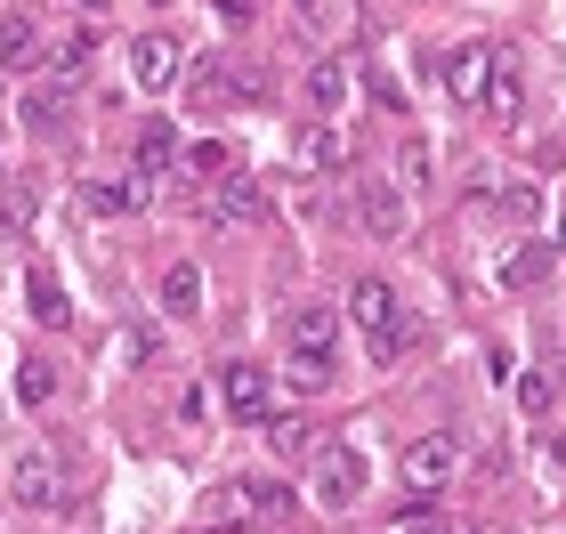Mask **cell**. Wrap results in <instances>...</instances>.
<instances>
[{
	"mask_svg": "<svg viewBox=\"0 0 566 534\" xmlns=\"http://www.w3.org/2000/svg\"><path fill=\"white\" fill-rule=\"evenodd\" d=\"M283 341H292L283 380H292V389H324V380H332V348H340V316H332V308H300Z\"/></svg>",
	"mask_w": 566,
	"mask_h": 534,
	"instance_id": "cell-1",
	"label": "cell"
},
{
	"mask_svg": "<svg viewBox=\"0 0 566 534\" xmlns=\"http://www.w3.org/2000/svg\"><path fill=\"white\" fill-rule=\"evenodd\" d=\"M348 316L365 324V341H373L380 365H397V356H405V308H397V292L380 284V275H356V284H348Z\"/></svg>",
	"mask_w": 566,
	"mask_h": 534,
	"instance_id": "cell-2",
	"label": "cell"
},
{
	"mask_svg": "<svg viewBox=\"0 0 566 534\" xmlns=\"http://www.w3.org/2000/svg\"><path fill=\"white\" fill-rule=\"evenodd\" d=\"M219 405L235 421H268L275 413V373L251 365V356H235V365H219Z\"/></svg>",
	"mask_w": 566,
	"mask_h": 534,
	"instance_id": "cell-3",
	"label": "cell"
},
{
	"mask_svg": "<svg viewBox=\"0 0 566 534\" xmlns=\"http://www.w3.org/2000/svg\"><path fill=\"white\" fill-rule=\"evenodd\" d=\"M9 494H17V511H65V470H57V453H17V470H9Z\"/></svg>",
	"mask_w": 566,
	"mask_h": 534,
	"instance_id": "cell-4",
	"label": "cell"
},
{
	"mask_svg": "<svg viewBox=\"0 0 566 534\" xmlns=\"http://www.w3.org/2000/svg\"><path fill=\"white\" fill-rule=\"evenodd\" d=\"M478 114H485V122H518V114H526V65H518V49H510V41H494V65H485Z\"/></svg>",
	"mask_w": 566,
	"mask_h": 534,
	"instance_id": "cell-5",
	"label": "cell"
},
{
	"mask_svg": "<svg viewBox=\"0 0 566 534\" xmlns=\"http://www.w3.org/2000/svg\"><path fill=\"white\" fill-rule=\"evenodd\" d=\"M453 478H461V446L446 438V429L405 446V494H437V486H453Z\"/></svg>",
	"mask_w": 566,
	"mask_h": 534,
	"instance_id": "cell-6",
	"label": "cell"
},
{
	"mask_svg": "<svg viewBox=\"0 0 566 534\" xmlns=\"http://www.w3.org/2000/svg\"><path fill=\"white\" fill-rule=\"evenodd\" d=\"M365 494V453L356 446H316V502L324 511H348Z\"/></svg>",
	"mask_w": 566,
	"mask_h": 534,
	"instance_id": "cell-7",
	"label": "cell"
},
{
	"mask_svg": "<svg viewBox=\"0 0 566 534\" xmlns=\"http://www.w3.org/2000/svg\"><path fill=\"white\" fill-rule=\"evenodd\" d=\"M356 219H365L380 243L405 235V187H397V178H365V187H356Z\"/></svg>",
	"mask_w": 566,
	"mask_h": 534,
	"instance_id": "cell-8",
	"label": "cell"
},
{
	"mask_svg": "<svg viewBox=\"0 0 566 534\" xmlns=\"http://www.w3.org/2000/svg\"><path fill=\"white\" fill-rule=\"evenodd\" d=\"M551 268H558V243H551V235L510 243V260H502V292H534V284H551Z\"/></svg>",
	"mask_w": 566,
	"mask_h": 534,
	"instance_id": "cell-9",
	"label": "cell"
},
{
	"mask_svg": "<svg viewBox=\"0 0 566 534\" xmlns=\"http://www.w3.org/2000/svg\"><path fill=\"white\" fill-rule=\"evenodd\" d=\"M130 82L138 90H170L178 82V41L170 33H138L130 41Z\"/></svg>",
	"mask_w": 566,
	"mask_h": 534,
	"instance_id": "cell-10",
	"label": "cell"
},
{
	"mask_svg": "<svg viewBox=\"0 0 566 534\" xmlns=\"http://www.w3.org/2000/svg\"><path fill=\"white\" fill-rule=\"evenodd\" d=\"M24 122H33L41 138H65V122H73V82H33V90H24Z\"/></svg>",
	"mask_w": 566,
	"mask_h": 534,
	"instance_id": "cell-11",
	"label": "cell"
},
{
	"mask_svg": "<svg viewBox=\"0 0 566 534\" xmlns=\"http://www.w3.org/2000/svg\"><path fill=\"white\" fill-rule=\"evenodd\" d=\"M0 65H9V73L41 65V17H33V9H9V17H0Z\"/></svg>",
	"mask_w": 566,
	"mask_h": 534,
	"instance_id": "cell-12",
	"label": "cell"
},
{
	"mask_svg": "<svg viewBox=\"0 0 566 534\" xmlns=\"http://www.w3.org/2000/svg\"><path fill=\"white\" fill-rule=\"evenodd\" d=\"M485 65H494V41H470V49H453V65H446V90L461 97V106H478V97H485Z\"/></svg>",
	"mask_w": 566,
	"mask_h": 534,
	"instance_id": "cell-13",
	"label": "cell"
},
{
	"mask_svg": "<svg viewBox=\"0 0 566 534\" xmlns=\"http://www.w3.org/2000/svg\"><path fill=\"white\" fill-rule=\"evenodd\" d=\"M24 300H33V324H73L65 284L49 275V260H24Z\"/></svg>",
	"mask_w": 566,
	"mask_h": 534,
	"instance_id": "cell-14",
	"label": "cell"
},
{
	"mask_svg": "<svg viewBox=\"0 0 566 534\" xmlns=\"http://www.w3.org/2000/svg\"><path fill=\"white\" fill-rule=\"evenodd\" d=\"M195 308H202V268H195V260H170V268H163V316L187 324Z\"/></svg>",
	"mask_w": 566,
	"mask_h": 534,
	"instance_id": "cell-15",
	"label": "cell"
},
{
	"mask_svg": "<svg viewBox=\"0 0 566 534\" xmlns=\"http://www.w3.org/2000/svg\"><path fill=\"white\" fill-rule=\"evenodd\" d=\"M138 202H146V195L130 187V178H90V187H82V211H90V219H130Z\"/></svg>",
	"mask_w": 566,
	"mask_h": 534,
	"instance_id": "cell-16",
	"label": "cell"
},
{
	"mask_svg": "<svg viewBox=\"0 0 566 534\" xmlns=\"http://www.w3.org/2000/svg\"><path fill=\"white\" fill-rule=\"evenodd\" d=\"M307 446H316V429L300 413H268V453L275 462H307Z\"/></svg>",
	"mask_w": 566,
	"mask_h": 534,
	"instance_id": "cell-17",
	"label": "cell"
},
{
	"mask_svg": "<svg viewBox=\"0 0 566 534\" xmlns=\"http://www.w3.org/2000/svg\"><path fill=\"white\" fill-rule=\"evenodd\" d=\"M130 155H138L146 178H154V170H170V163H178V130H170V122H146V130L130 138Z\"/></svg>",
	"mask_w": 566,
	"mask_h": 534,
	"instance_id": "cell-18",
	"label": "cell"
},
{
	"mask_svg": "<svg viewBox=\"0 0 566 534\" xmlns=\"http://www.w3.org/2000/svg\"><path fill=\"white\" fill-rule=\"evenodd\" d=\"M348 82H356V73H348V57H324L316 73H307V97H316L324 114H340V106H348Z\"/></svg>",
	"mask_w": 566,
	"mask_h": 534,
	"instance_id": "cell-19",
	"label": "cell"
},
{
	"mask_svg": "<svg viewBox=\"0 0 566 534\" xmlns=\"http://www.w3.org/2000/svg\"><path fill=\"white\" fill-rule=\"evenodd\" d=\"M57 397V365L49 356H17V405H49Z\"/></svg>",
	"mask_w": 566,
	"mask_h": 534,
	"instance_id": "cell-20",
	"label": "cell"
},
{
	"mask_svg": "<svg viewBox=\"0 0 566 534\" xmlns=\"http://www.w3.org/2000/svg\"><path fill=\"white\" fill-rule=\"evenodd\" d=\"M243 97H260L251 73H211V82H195V106H243Z\"/></svg>",
	"mask_w": 566,
	"mask_h": 534,
	"instance_id": "cell-21",
	"label": "cell"
},
{
	"mask_svg": "<svg viewBox=\"0 0 566 534\" xmlns=\"http://www.w3.org/2000/svg\"><path fill=\"white\" fill-rule=\"evenodd\" d=\"M268 202H260V187H251V178H227L219 187V202H211V219H260Z\"/></svg>",
	"mask_w": 566,
	"mask_h": 534,
	"instance_id": "cell-22",
	"label": "cell"
},
{
	"mask_svg": "<svg viewBox=\"0 0 566 534\" xmlns=\"http://www.w3.org/2000/svg\"><path fill=\"white\" fill-rule=\"evenodd\" d=\"M518 405H526V413H534V421H543V413H551V405H558V373H551V365H534V373L518 380Z\"/></svg>",
	"mask_w": 566,
	"mask_h": 534,
	"instance_id": "cell-23",
	"label": "cell"
},
{
	"mask_svg": "<svg viewBox=\"0 0 566 534\" xmlns=\"http://www.w3.org/2000/svg\"><path fill=\"white\" fill-rule=\"evenodd\" d=\"M356 155V130H316V138H307V163H316V170H340Z\"/></svg>",
	"mask_w": 566,
	"mask_h": 534,
	"instance_id": "cell-24",
	"label": "cell"
},
{
	"mask_svg": "<svg viewBox=\"0 0 566 534\" xmlns=\"http://www.w3.org/2000/svg\"><path fill=\"white\" fill-rule=\"evenodd\" d=\"M90 57H97V33H73V41L57 49V82H82V73H90Z\"/></svg>",
	"mask_w": 566,
	"mask_h": 534,
	"instance_id": "cell-25",
	"label": "cell"
},
{
	"mask_svg": "<svg viewBox=\"0 0 566 534\" xmlns=\"http://www.w3.org/2000/svg\"><path fill=\"white\" fill-rule=\"evenodd\" d=\"M195 170L211 178V187H219V178H235V146H227V138H211V146H195Z\"/></svg>",
	"mask_w": 566,
	"mask_h": 534,
	"instance_id": "cell-26",
	"label": "cell"
},
{
	"mask_svg": "<svg viewBox=\"0 0 566 534\" xmlns=\"http://www.w3.org/2000/svg\"><path fill=\"white\" fill-rule=\"evenodd\" d=\"M397 534H446V511H437L429 494H413V502H405V526H397Z\"/></svg>",
	"mask_w": 566,
	"mask_h": 534,
	"instance_id": "cell-27",
	"label": "cell"
},
{
	"mask_svg": "<svg viewBox=\"0 0 566 534\" xmlns=\"http://www.w3.org/2000/svg\"><path fill=\"white\" fill-rule=\"evenodd\" d=\"M494 202H502V219H518V227H526V219H543V195H534V187H502Z\"/></svg>",
	"mask_w": 566,
	"mask_h": 534,
	"instance_id": "cell-28",
	"label": "cell"
},
{
	"mask_svg": "<svg viewBox=\"0 0 566 534\" xmlns=\"http://www.w3.org/2000/svg\"><path fill=\"white\" fill-rule=\"evenodd\" d=\"M33 211H41V195H33V187H24V195H9V202H0V219H9V227H33Z\"/></svg>",
	"mask_w": 566,
	"mask_h": 534,
	"instance_id": "cell-29",
	"label": "cell"
},
{
	"mask_svg": "<svg viewBox=\"0 0 566 534\" xmlns=\"http://www.w3.org/2000/svg\"><path fill=\"white\" fill-rule=\"evenodd\" d=\"M397 170H405V178H413V187H421V178H429V146H421V138H405V155H397Z\"/></svg>",
	"mask_w": 566,
	"mask_h": 534,
	"instance_id": "cell-30",
	"label": "cell"
},
{
	"mask_svg": "<svg viewBox=\"0 0 566 534\" xmlns=\"http://www.w3.org/2000/svg\"><path fill=\"white\" fill-rule=\"evenodd\" d=\"M292 17L307 24V33H324V24H332V0H292Z\"/></svg>",
	"mask_w": 566,
	"mask_h": 534,
	"instance_id": "cell-31",
	"label": "cell"
},
{
	"mask_svg": "<svg viewBox=\"0 0 566 534\" xmlns=\"http://www.w3.org/2000/svg\"><path fill=\"white\" fill-rule=\"evenodd\" d=\"M73 9H82V17H97V9H106V0H73Z\"/></svg>",
	"mask_w": 566,
	"mask_h": 534,
	"instance_id": "cell-32",
	"label": "cell"
},
{
	"mask_svg": "<svg viewBox=\"0 0 566 534\" xmlns=\"http://www.w3.org/2000/svg\"><path fill=\"white\" fill-rule=\"evenodd\" d=\"M0 90H9V73H0Z\"/></svg>",
	"mask_w": 566,
	"mask_h": 534,
	"instance_id": "cell-33",
	"label": "cell"
},
{
	"mask_svg": "<svg viewBox=\"0 0 566 534\" xmlns=\"http://www.w3.org/2000/svg\"><path fill=\"white\" fill-rule=\"evenodd\" d=\"M478 534H485V526H478Z\"/></svg>",
	"mask_w": 566,
	"mask_h": 534,
	"instance_id": "cell-34",
	"label": "cell"
}]
</instances>
